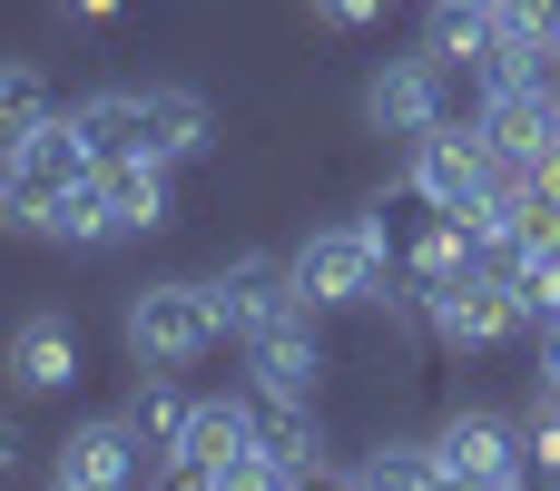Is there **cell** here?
<instances>
[{
    "mask_svg": "<svg viewBox=\"0 0 560 491\" xmlns=\"http://www.w3.org/2000/svg\"><path fill=\"white\" fill-rule=\"evenodd\" d=\"M69 118L98 167H187V157H207V128H217L197 89H98Z\"/></svg>",
    "mask_w": 560,
    "mask_h": 491,
    "instance_id": "1",
    "label": "cell"
},
{
    "mask_svg": "<svg viewBox=\"0 0 560 491\" xmlns=\"http://www.w3.org/2000/svg\"><path fill=\"white\" fill-rule=\"evenodd\" d=\"M285 276H295V295L315 305V315H364L404 266H394V226L384 217H335V226H315L295 256H285Z\"/></svg>",
    "mask_w": 560,
    "mask_h": 491,
    "instance_id": "2",
    "label": "cell"
},
{
    "mask_svg": "<svg viewBox=\"0 0 560 491\" xmlns=\"http://www.w3.org/2000/svg\"><path fill=\"white\" fill-rule=\"evenodd\" d=\"M118 335H128V354H138L148 374H187V364H207V354L226 344V305H217L207 276H158V285L128 295Z\"/></svg>",
    "mask_w": 560,
    "mask_h": 491,
    "instance_id": "3",
    "label": "cell"
},
{
    "mask_svg": "<svg viewBox=\"0 0 560 491\" xmlns=\"http://www.w3.org/2000/svg\"><path fill=\"white\" fill-rule=\"evenodd\" d=\"M98 177V157H89V138H79V118H39L10 157H0V226H49V207L69 197V187H89Z\"/></svg>",
    "mask_w": 560,
    "mask_h": 491,
    "instance_id": "4",
    "label": "cell"
},
{
    "mask_svg": "<svg viewBox=\"0 0 560 491\" xmlns=\"http://www.w3.org/2000/svg\"><path fill=\"white\" fill-rule=\"evenodd\" d=\"M404 187H413V207L472 217V207L502 187V157L482 148V128H433V138H413V157H404Z\"/></svg>",
    "mask_w": 560,
    "mask_h": 491,
    "instance_id": "5",
    "label": "cell"
},
{
    "mask_svg": "<svg viewBox=\"0 0 560 491\" xmlns=\"http://www.w3.org/2000/svg\"><path fill=\"white\" fill-rule=\"evenodd\" d=\"M49 482H79V491H148L158 482V453L128 433V413H89L49 443Z\"/></svg>",
    "mask_w": 560,
    "mask_h": 491,
    "instance_id": "6",
    "label": "cell"
},
{
    "mask_svg": "<svg viewBox=\"0 0 560 491\" xmlns=\"http://www.w3.org/2000/svg\"><path fill=\"white\" fill-rule=\"evenodd\" d=\"M423 325H433L443 354H502L522 335V295L502 276H453V285L423 295Z\"/></svg>",
    "mask_w": 560,
    "mask_h": 491,
    "instance_id": "7",
    "label": "cell"
},
{
    "mask_svg": "<svg viewBox=\"0 0 560 491\" xmlns=\"http://www.w3.org/2000/svg\"><path fill=\"white\" fill-rule=\"evenodd\" d=\"M246 384H256V394H276V404H315V384H325L315 305H295V315H276L266 335H246Z\"/></svg>",
    "mask_w": 560,
    "mask_h": 491,
    "instance_id": "8",
    "label": "cell"
},
{
    "mask_svg": "<svg viewBox=\"0 0 560 491\" xmlns=\"http://www.w3.org/2000/svg\"><path fill=\"white\" fill-rule=\"evenodd\" d=\"M433 453L463 463V472H482V482H502V491H532V443H522V423H502V413H482V404L443 413Z\"/></svg>",
    "mask_w": 560,
    "mask_h": 491,
    "instance_id": "9",
    "label": "cell"
},
{
    "mask_svg": "<svg viewBox=\"0 0 560 491\" xmlns=\"http://www.w3.org/2000/svg\"><path fill=\"white\" fill-rule=\"evenodd\" d=\"M207 285H217V305H226V335H236V344L305 305V295H295V276H285V256H226Z\"/></svg>",
    "mask_w": 560,
    "mask_h": 491,
    "instance_id": "10",
    "label": "cell"
},
{
    "mask_svg": "<svg viewBox=\"0 0 560 491\" xmlns=\"http://www.w3.org/2000/svg\"><path fill=\"white\" fill-rule=\"evenodd\" d=\"M0 374H10L20 394H69V384H79V325H69V315H49V305H39V315H20V325H10V344H0Z\"/></svg>",
    "mask_w": 560,
    "mask_h": 491,
    "instance_id": "11",
    "label": "cell"
},
{
    "mask_svg": "<svg viewBox=\"0 0 560 491\" xmlns=\"http://www.w3.org/2000/svg\"><path fill=\"white\" fill-rule=\"evenodd\" d=\"M39 118H59V98H49V69L39 59H0V157L39 128Z\"/></svg>",
    "mask_w": 560,
    "mask_h": 491,
    "instance_id": "12",
    "label": "cell"
},
{
    "mask_svg": "<svg viewBox=\"0 0 560 491\" xmlns=\"http://www.w3.org/2000/svg\"><path fill=\"white\" fill-rule=\"evenodd\" d=\"M49 246H118L128 226H118V207H108V187L89 177V187H69L59 207H49V226H39Z\"/></svg>",
    "mask_w": 560,
    "mask_h": 491,
    "instance_id": "13",
    "label": "cell"
},
{
    "mask_svg": "<svg viewBox=\"0 0 560 491\" xmlns=\"http://www.w3.org/2000/svg\"><path fill=\"white\" fill-rule=\"evenodd\" d=\"M187 413H197V404L177 394V374H148V384L128 394V433H138V443H148L158 463L177 453V433H187Z\"/></svg>",
    "mask_w": 560,
    "mask_h": 491,
    "instance_id": "14",
    "label": "cell"
},
{
    "mask_svg": "<svg viewBox=\"0 0 560 491\" xmlns=\"http://www.w3.org/2000/svg\"><path fill=\"white\" fill-rule=\"evenodd\" d=\"M522 443H532V472L560 482V404H532V413H522Z\"/></svg>",
    "mask_w": 560,
    "mask_h": 491,
    "instance_id": "15",
    "label": "cell"
},
{
    "mask_svg": "<svg viewBox=\"0 0 560 491\" xmlns=\"http://www.w3.org/2000/svg\"><path fill=\"white\" fill-rule=\"evenodd\" d=\"M384 10H394V0H315V20H325V30H374Z\"/></svg>",
    "mask_w": 560,
    "mask_h": 491,
    "instance_id": "16",
    "label": "cell"
},
{
    "mask_svg": "<svg viewBox=\"0 0 560 491\" xmlns=\"http://www.w3.org/2000/svg\"><path fill=\"white\" fill-rule=\"evenodd\" d=\"M20 463H30V443H20V423H10V413H0V482H10V472H20Z\"/></svg>",
    "mask_w": 560,
    "mask_h": 491,
    "instance_id": "17",
    "label": "cell"
},
{
    "mask_svg": "<svg viewBox=\"0 0 560 491\" xmlns=\"http://www.w3.org/2000/svg\"><path fill=\"white\" fill-rule=\"evenodd\" d=\"M59 10H69V20H108L118 0H59Z\"/></svg>",
    "mask_w": 560,
    "mask_h": 491,
    "instance_id": "18",
    "label": "cell"
},
{
    "mask_svg": "<svg viewBox=\"0 0 560 491\" xmlns=\"http://www.w3.org/2000/svg\"><path fill=\"white\" fill-rule=\"evenodd\" d=\"M541 404H560V384H541Z\"/></svg>",
    "mask_w": 560,
    "mask_h": 491,
    "instance_id": "19",
    "label": "cell"
},
{
    "mask_svg": "<svg viewBox=\"0 0 560 491\" xmlns=\"http://www.w3.org/2000/svg\"><path fill=\"white\" fill-rule=\"evenodd\" d=\"M49 491H79V482H49Z\"/></svg>",
    "mask_w": 560,
    "mask_h": 491,
    "instance_id": "20",
    "label": "cell"
}]
</instances>
